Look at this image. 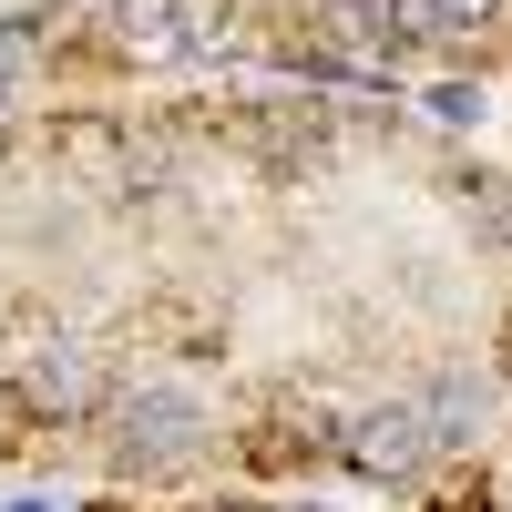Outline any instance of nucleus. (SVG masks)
I'll return each instance as SVG.
<instances>
[{
    "instance_id": "8",
    "label": "nucleus",
    "mask_w": 512,
    "mask_h": 512,
    "mask_svg": "<svg viewBox=\"0 0 512 512\" xmlns=\"http://www.w3.org/2000/svg\"><path fill=\"white\" fill-rule=\"evenodd\" d=\"M431 113H451V123H472V113H482V93H472V82H441V93H431Z\"/></svg>"
},
{
    "instance_id": "4",
    "label": "nucleus",
    "mask_w": 512,
    "mask_h": 512,
    "mask_svg": "<svg viewBox=\"0 0 512 512\" xmlns=\"http://www.w3.org/2000/svg\"><path fill=\"white\" fill-rule=\"evenodd\" d=\"M113 21H123L134 52H175V41H185V11H175V0H113Z\"/></svg>"
},
{
    "instance_id": "6",
    "label": "nucleus",
    "mask_w": 512,
    "mask_h": 512,
    "mask_svg": "<svg viewBox=\"0 0 512 512\" xmlns=\"http://www.w3.org/2000/svg\"><path fill=\"white\" fill-rule=\"evenodd\" d=\"M502 11V0H390V21H410V31H482Z\"/></svg>"
},
{
    "instance_id": "5",
    "label": "nucleus",
    "mask_w": 512,
    "mask_h": 512,
    "mask_svg": "<svg viewBox=\"0 0 512 512\" xmlns=\"http://www.w3.org/2000/svg\"><path fill=\"white\" fill-rule=\"evenodd\" d=\"M461 216H472V236L512 246V175H461Z\"/></svg>"
},
{
    "instance_id": "2",
    "label": "nucleus",
    "mask_w": 512,
    "mask_h": 512,
    "mask_svg": "<svg viewBox=\"0 0 512 512\" xmlns=\"http://www.w3.org/2000/svg\"><path fill=\"white\" fill-rule=\"evenodd\" d=\"M21 400H31L41 420H72V410H93V400H103V369H93V349H72V338L31 349V369H21Z\"/></svg>"
},
{
    "instance_id": "1",
    "label": "nucleus",
    "mask_w": 512,
    "mask_h": 512,
    "mask_svg": "<svg viewBox=\"0 0 512 512\" xmlns=\"http://www.w3.org/2000/svg\"><path fill=\"white\" fill-rule=\"evenodd\" d=\"M349 461L369 482H410L420 461H431V420H420L410 400H390V410H359L349 420Z\"/></svg>"
},
{
    "instance_id": "7",
    "label": "nucleus",
    "mask_w": 512,
    "mask_h": 512,
    "mask_svg": "<svg viewBox=\"0 0 512 512\" xmlns=\"http://www.w3.org/2000/svg\"><path fill=\"white\" fill-rule=\"evenodd\" d=\"M328 41H338V52H369V41H379V0H338V11H328Z\"/></svg>"
},
{
    "instance_id": "3",
    "label": "nucleus",
    "mask_w": 512,
    "mask_h": 512,
    "mask_svg": "<svg viewBox=\"0 0 512 512\" xmlns=\"http://www.w3.org/2000/svg\"><path fill=\"white\" fill-rule=\"evenodd\" d=\"M113 420H123V451H134V461H185V451H195V431H205L195 400H175V390H134Z\"/></svg>"
},
{
    "instance_id": "9",
    "label": "nucleus",
    "mask_w": 512,
    "mask_h": 512,
    "mask_svg": "<svg viewBox=\"0 0 512 512\" xmlns=\"http://www.w3.org/2000/svg\"><path fill=\"white\" fill-rule=\"evenodd\" d=\"M236 512H246V502H236Z\"/></svg>"
}]
</instances>
